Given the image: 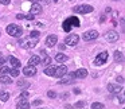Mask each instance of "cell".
<instances>
[{
    "label": "cell",
    "instance_id": "6da1fadb",
    "mask_svg": "<svg viewBox=\"0 0 125 109\" xmlns=\"http://www.w3.org/2000/svg\"><path fill=\"white\" fill-rule=\"evenodd\" d=\"M79 26H81V23H79L78 18L77 16H70L63 22L62 27H63V30H65V33H70L71 27H79Z\"/></svg>",
    "mask_w": 125,
    "mask_h": 109
},
{
    "label": "cell",
    "instance_id": "7a4b0ae2",
    "mask_svg": "<svg viewBox=\"0 0 125 109\" xmlns=\"http://www.w3.org/2000/svg\"><path fill=\"white\" fill-rule=\"evenodd\" d=\"M7 34L8 35H11V36H15V38H19V36H22V34H23V30H22V27H19L18 24H8L7 26Z\"/></svg>",
    "mask_w": 125,
    "mask_h": 109
},
{
    "label": "cell",
    "instance_id": "3957f363",
    "mask_svg": "<svg viewBox=\"0 0 125 109\" xmlns=\"http://www.w3.org/2000/svg\"><path fill=\"white\" fill-rule=\"evenodd\" d=\"M73 11L77 12V14H90V12L93 11V7L89 6V4H82V6L74 7Z\"/></svg>",
    "mask_w": 125,
    "mask_h": 109
},
{
    "label": "cell",
    "instance_id": "277c9868",
    "mask_svg": "<svg viewBox=\"0 0 125 109\" xmlns=\"http://www.w3.org/2000/svg\"><path fill=\"white\" fill-rule=\"evenodd\" d=\"M98 35H100V34H98L95 30H90V31H86V33H83V35H82V39H83V41H86V42L94 41V39L98 38Z\"/></svg>",
    "mask_w": 125,
    "mask_h": 109
},
{
    "label": "cell",
    "instance_id": "5b68a950",
    "mask_svg": "<svg viewBox=\"0 0 125 109\" xmlns=\"http://www.w3.org/2000/svg\"><path fill=\"white\" fill-rule=\"evenodd\" d=\"M78 42H79V36L77 35V34H70V35H67L65 39V43L69 44V46H75Z\"/></svg>",
    "mask_w": 125,
    "mask_h": 109
},
{
    "label": "cell",
    "instance_id": "8992f818",
    "mask_svg": "<svg viewBox=\"0 0 125 109\" xmlns=\"http://www.w3.org/2000/svg\"><path fill=\"white\" fill-rule=\"evenodd\" d=\"M105 39L108 42H110V43H114V42L118 41V33H117V31H114V30L108 31V33L105 34Z\"/></svg>",
    "mask_w": 125,
    "mask_h": 109
},
{
    "label": "cell",
    "instance_id": "52a82bcc",
    "mask_svg": "<svg viewBox=\"0 0 125 109\" xmlns=\"http://www.w3.org/2000/svg\"><path fill=\"white\" fill-rule=\"evenodd\" d=\"M66 74H67V67H66L65 65L62 66H58V67H55V73H54V77H58V78H62V77H65Z\"/></svg>",
    "mask_w": 125,
    "mask_h": 109
},
{
    "label": "cell",
    "instance_id": "ba28073f",
    "mask_svg": "<svg viewBox=\"0 0 125 109\" xmlns=\"http://www.w3.org/2000/svg\"><path fill=\"white\" fill-rule=\"evenodd\" d=\"M106 61H108V53H106V51H102L101 54L97 55V58H95V65H97V66H101V65H104Z\"/></svg>",
    "mask_w": 125,
    "mask_h": 109
},
{
    "label": "cell",
    "instance_id": "9c48e42d",
    "mask_svg": "<svg viewBox=\"0 0 125 109\" xmlns=\"http://www.w3.org/2000/svg\"><path fill=\"white\" fill-rule=\"evenodd\" d=\"M23 74L27 76V77L35 76V74H36V67H35V66H31V65L24 66V67H23Z\"/></svg>",
    "mask_w": 125,
    "mask_h": 109
},
{
    "label": "cell",
    "instance_id": "30bf717a",
    "mask_svg": "<svg viewBox=\"0 0 125 109\" xmlns=\"http://www.w3.org/2000/svg\"><path fill=\"white\" fill-rule=\"evenodd\" d=\"M57 42H58V36L57 35H49L46 38V46L47 47H54L55 44H57Z\"/></svg>",
    "mask_w": 125,
    "mask_h": 109
},
{
    "label": "cell",
    "instance_id": "8fae6325",
    "mask_svg": "<svg viewBox=\"0 0 125 109\" xmlns=\"http://www.w3.org/2000/svg\"><path fill=\"white\" fill-rule=\"evenodd\" d=\"M108 90L110 93H113V94H118V93L122 90V86H120V85H117V84H109L108 85Z\"/></svg>",
    "mask_w": 125,
    "mask_h": 109
},
{
    "label": "cell",
    "instance_id": "7c38bea8",
    "mask_svg": "<svg viewBox=\"0 0 125 109\" xmlns=\"http://www.w3.org/2000/svg\"><path fill=\"white\" fill-rule=\"evenodd\" d=\"M41 11H42L41 4H39V3H32V6H31V10H30V14L38 15V14H41Z\"/></svg>",
    "mask_w": 125,
    "mask_h": 109
},
{
    "label": "cell",
    "instance_id": "4fadbf2b",
    "mask_svg": "<svg viewBox=\"0 0 125 109\" xmlns=\"http://www.w3.org/2000/svg\"><path fill=\"white\" fill-rule=\"evenodd\" d=\"M87 74H89V73H87L86 69H78L77 71H74V76H75V78H85Z\"/></svg>",
    "mask_w": 125,
    "mask_h": 109
},
{
    "label": "cell",
    "instance_id": "5bb4252c",
    "mask_svg": "<svg viewBox=\"0 0 125 109\" xmlns=\"http://www.w3.org/2000/svg\"><path fill=\"white\" fill-rule=\"evenodd\" d=\"M16 109H30V104L27 102V100H20L16 105Z\"/></svg>",
    "mask_w": 125,
    "mask_h": 109
},
{
    "label": "cell",
    "instance_id": "9a60e30c",
    "mask_svg": "<svg viewBox=\"0 0 125 109\" xmlns=\"http://www.w3.org/2000/svg\"><path fill=\"white\" fill-rule=\"evenodd\" d=\"M39 63H41V58H39L38 55H32V57L28 59V65H31V66L39 65Z\"/></svg>",
    "mask_w": 125,
    "mask_h": 109
},
{
    "label": "cell",
    "instance_id": "2e32d148",
    "mask_svg": "<svg viewBox=\"0 0 125 109\" xmlns=\"http://www.w3.org/2000/svg\"><path fill=\"white\" fill-rule=\"evenodd\" d=\"M8 62L11 63V66H12V67H15V69L20 67V62H19V59H16L15 57H8Z\"/></svg>",
    "mask_w": 125,
    "mask_h": 109
},
{
    "label": "cell",
    "instance_id": "e0dca14e",
    "mask_svg": "<svg viewBox=\"0 0 125 109\" xmlns=\"http://www.w3.org/2000/svg\"><path fill=\"white\" fill-rule=\"evenodd\" d=\"M69 58H67V55H65V54H62V53H59V54H57L55 55V61L57 62H61V63H65L66 61H67Z\"/></svg>",
    "mask_w": 125,
    "mask_h": 109
},
{
    "label": "cell",
    "instance_id": "ac0fdd59",
    "mask_svg": "<svg viewBox=\"0 0 125 109\" xmlns=\"http://www.w3.org/2000/svg\"><path fill=\"white\" fill-rule=\"evenodd\" d=\"M12 82V78L10 76H0V84H4V85H8V84H11Z\"/></svg>",
    "mask_w": 125,
    "mask_h": 109
},
{
    "label": "cell",
    "instance_id": "d6986e66",
    "mask_svg": "<svg viewBox=\"0 0 125 109\" xmlns=\"http://www.w3.org/2000/svg\"><path fill=\"white\" fill-rule=\"evenodd\" d=\"M54 73H55V67H54V66H50V67L44 69V74H46V76L54 77Z\"/></svg>",
    "mask_w": 125,
    "mask_h": 109
},
{
    "label": "cell",
    "instance_id": "ffe728a7",
    "mask_svg": "<svg viewBox=\"0 0 125 109\" xmlns=\"http://www.w3.org/2000/svg\"><path fill=\"white\" fill-rule=\"evenodd\" d=\"M20 46L23 47V49H32V47H35L36 46V42H23L22 44H20Z\"/></svg>",
    "mask_w": 125,
    "mask_h": 109
},
{
    "label": "cell",
    "instance_id": "44dd1931",
    "mask_svg": "<svg viewBox=\"0 0 125 109\" xmlns=\"http://www.w3.org/2000/svg\"><path fill=\"white\" fill-rule=\"evenodd\" d=\"M8 98H10V93L8 92H3V90H0V100L1 101H8Z\"/></svg>",
    "mask_w": 125,
    "mask_h": 109
},
{
    "label": "cell",
    "instance_id": "7402d4cb",
    "mask_svg": "<svg viewBox=\"0 0 125 109\" xmlns=\"http://www.w3.org/2000/svg\"><path fill=\"white\" fill-rule=\"evenodd\" d=\"M18 86L22 87V89H26V87L30 86V82L24 81V79H19V81H18Z\"/></svg>",
    "mask_w": 125,
    "mask_h": 109
},
{
    "label": "cell",
    "instance_id": "603a6c76",
    "mask_svg": "<svg viewBox=\"0 0 125 109\" xmlns=\"http://www.w3.org/2000/svg\"><path fill=\"white\" fill-rule=\"evenodd\" d=\"M122 59H124V55H122L121 51H116V53H114V61H116V62H121Z\"/></svg>",
    "mask_w": 125,
    "mask_h": 109
},
{
    "label": "cell",
    "instance_id": "cb8c5ba5",
    "mask_svg": "<svg viewBox=\"0 0 125 109\" xmlns=\"http://www.w3.org/2000/svg\"><path fill=\"white\" fill-rule=\"evenodd\" d=\"M71 82H73V78H71V77H69V78H67V77H62V78H61L59 79V84L61 85H63V84H71Z\"/></svg>",
    "mask_w": 125,
    "mask_h": 109
},
{
    "label": "cell",
    "instance_id": "d4e9b609",
    "mask_svg": "<svg viewBox=\"0 0 125 109\" xmlns=\"http://www.w3.org/2000/svg\"><path fill=\"white\" fill-rule=\"evenodd\" d=\"M7 73H10V67L3 65L1 67H0V76H4V74H7Z\"/></svg>",
    "mask_w": 125,
    "mask_h": 109
},
{
    "label": "cell",
    "instance_id": "484cf974",
    "mask_svg": "<svg viewBox=\"0 0 125 109\" xmlns=\"http://www.w3.org/2000/svg\"><path fill=\"white\" fill-rule=\"evenodd\" d=\"M104 108V104L101 102H93L92 104V109H102Z\"/></svg>",
    "mask_w": 125,
    "mask_h": 109
},
{
    "label": "cell",
    "instance_id": "4316f807",
    "mask_svg": "<svg viewBox=\"0 0 125 109\" xmlns=\"http://www.w3.org/2000/svg\"><path fill=\"white\" fill-rule=\"evenodd\" d=\"M10 74H11V77H18L19 76V70L15 69V67H12V69H10Z\"/></svg>",
    "mask_w": 125,
    "mask_h": 109
},
{
    "label": "cell",
    "instance_id": "83f0119b",
    "mask_svg": "<svg viewBox=\"0 0 125 109\" xmlns=\"http://www.w3.org/2000/svg\"><path fill=\"white\" fill-rule=\"evenodd\" d=\"M51 63V57H49V55H46V57H43V65H50Z\"/></svg>",
    "mask_w": 125,
    "mask_h": 109
},
{
    "label": "cell",
    "instance_id": "f1b7e54d",
    "mask_svg": "<svg viewBox=\"0 0 125 109\" xmlns=\"http://www.w3.org/2000/svg\"><path fill=\"white\" fill-rule=\"evenodd\" d=\"M28 97H30V93L28 92H22V94H20V98H22V100H27Z\"/></svg>",
    "mask_w": 125,
    "mask_h": 109
},
{
    "label": "cell",
    "instance_id": "f546056e",
    "mask_svg": "<svg viewBox=\"0 0 125 109\" xmlns=\"http://www.w3.org/2000/svg\"><path fill=\"white\" fill-rule=\"evenodd\" d=\"M47 97H50V98H55V97H57V93L52 92V90H49V92H47Z\"/></svg>",
    "mask_w": 125,
    "mask_h": 109
},
{
    "label": "cell",
    "instance_id": "4dcf8cb0",
    "mask_svg": "<svg viewBox=\"0 0 125 109\" xmlns=\"http://www.w3.org/2000/svg\"><path fill=\"white\" fill-rule=\"evenodd\" d=\"M39 35H41V34H39L38 31H31V33H30L31 38H39Z\"/></svg>",
    "mask_w": 125,
    "mask_h": 109
},
{
    "label": "cell",
    "instance_id": "1f68e13d",
    "mask_svg": "<svg viewBox=\"0 0 125 109\" xmlns=\"http://www.w3.org/2000/svg\"><path fill=\"white\" fill-rule=\"evenodd\" d=\"M24 18H26L27 20H34V19H35V15H32V14H27Z\"/></svg>",
    "mask_w": 125,
    "mask_h": 109
},
{
    "label": "cell",
    "instance_id": "d6a6232c",
    "mask_svg": "<svg viewBox=\"0 0 125 109\" xmlns=\"http://www.w3.org/2000/svg\"><path fill=\"white\" fill-rule=\"evenodd\" d=\"M4 63H6V58H4L3 55H0V66H3Z\"/></svg>",
    "mask_w": 125,
    "mask_h": 109
},
{
    "label": "cell",
    "instance_id": "836d02e7",
    "mask_svg": "<svg viewBox=\"0 0 125 109\" xmlns=\"http://www.w3.org/2000/svg\"><path fill=\"white\" fill-rule=\"evenodd\" d=\"M83 105H85L83 101H79V102H77V104H75V108H82Z\"/></svg>",
    "mask_w": 125,
    "mask_h": 109
},
{
    "label": "cell",
    "instance_id": "e575fe53",
    "mask_svg": "<svg viewBox=\"0 0 125 109\" xmlns=\"http://www.w3.org/2000/svg\"><path fill=\"white\" fill-rule=\"evenodd\" d=\"M0 3L4 4V6H8V4L11 3V0H0Z\"/></svg>",
    "mask_w": 125,
    "mask_h": 109
},
{
    "label": "cell",
    "instance_id": "d590c367",
    "mask_svg": "<svg viewBox=\"0 0 125 109\" xmlns=\"http://www.w3.org/2000/svg\"><path fill=\"white\" fill-rule=\"evenodd\" d=\"M41 104H42V100H35V101L32 102V105H34V106H38V105H41Z\"/></svg>",
    "mask_w": 125,
    "mask_h": 109
},
{
    "label": "cell",
    "instance_id": "8d00e7d4",
    "mask_svg": "<svg viewBox=\"0 0 125 109\" xmlns=\"http://www.w3.org/2000/svg\"><path fill=\"white\" fill-rule=\"evenodd\" d=\"M116 81H117V82H120V84H122V82H124V78H122V77H117Z\"/></svg>",
    "mask_w": 125,
    "mask_h": 109
},
{
    "label": "cell",
    "instance_id": "74e56055",
    "mask_svg": "<svg viewBox=\"0 0 125 109\" xmlns=\"http://www.w3.org/2000/svg\"><path fill=\"white\" fill-rule=\"evenodd\" d=\"M16 19H24V15H23V14H18L16 15Z\"/></svg>",
    "mask_w": 125,
    "mask_h": 109
},
{
    "label": "cell",
    "instance_id": "f35d334b",
    "mask_svg": "<svg viewBox=\"0 0 125 109\" xmlns=\"http://www.w3.org/2000/svg\"><path fill=\"white\" fill-rule=\"evenodd\" d=\"M28 1H31V3H39L41 0H28Z\"/></svg>",
    "mask_w": 125,
    "mask_h": 109
},
{
    "label": "cell",
    "instance_id": "ab89813d",
    "mask_svg": "<svg viewBox=\"0 0 125 109\" xmlns=\"http://www.w3.org/2000/svg\"><path fill=\"white\" fill-rule=\"evenodd\" d=\"M110 11H112V8H110V7H108V8H106V14H109Z\"/></svg>",
    "mask_w": 125,
    "mask_h": 109
},
{
    "label": "cell",
    "instance_id": "60d3db41",
    "mask_svg": "<svg viewBox=\"0 0 125 109\" xmlns=\"http://www.w3.org/2000/svg\"><path fill=\"white\" fill-rule=\"evenodd\" d=\"M59 49L61 50H65V44H59Z\"/></svg>",
    "mask_w": 125,
    "mask_h": 109
},
{
    "label": "cell",
    "instance_id": "b9f144b4",
    "mask_svg": "<svg viewBox=\"0 0 125 109\" xmlns=\"http://www.w3.org/2000/svg\"><path fill=\"white\" fill-rule=\"evenodd\" d=\"M66 108H67V109H73V106H71V105H66Z\"/></svg>",
    "mask_w": 125,
    "mask_h": 109
},
{
    "label": "cell",
    "instance_id": "7bdbcfd3",
    "mask_svg": "<svg viewBox=\"0 0 125 109\" xmlns=\"http://www.w3.org/2000/svg\"><path fill=\"white\" fill-rule=\"evenodd\" d=\"M39 109H47V108H39Z\"/></svg>",
    "mask_w": 125,
    "mask_h": 109
},
{
    "label": "cell",
    "instance_id": "ee69618b",
    "mask_svg": "<svg viewBox=\"0 0 125 109\" xmlns=\"http://www.w3.org/2000/svg\"><path fill=\"white\" fill-rule=\"evenodd\" d=\"M114 1H117V0H114Z\"/></svg>",
    "mask_w": 125,
    "mask_h": 109
},
{
    "label": "cell",
    "instance_id": "f6af8a7d",
    "mask_svg": "<svg viewBox=\"0 0 125 109\" xmlns=\"http://www.w3.org/2000/svg\"><path fill=\"white\" fill-rule=\"evenodd\" d=\"M0 55H1V53H0Z\"/></svg>",
    "mask_w": 125,
    "mask_h": 109
}]
</instances>
